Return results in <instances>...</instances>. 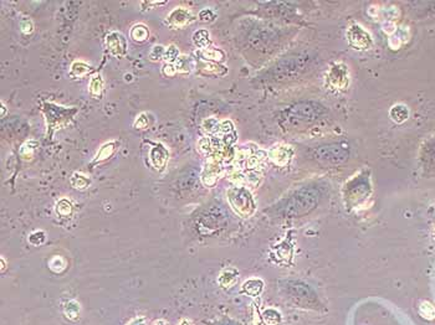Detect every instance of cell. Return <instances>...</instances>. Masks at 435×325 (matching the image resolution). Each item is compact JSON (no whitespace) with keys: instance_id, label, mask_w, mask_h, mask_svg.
Wrapping results in <instances>:
<instances>
[{"instance_id":"obj_1","label":"cell","mask_w":435,"mask_h":325,"mask_svg":"<svg viewBox=\"0 0 435 325\" xmlns=\"http://www.w3.org/2000/svg\"><path fill=\"white\" fill-rule=\"evenodd\" d=\"M227 197L229 205L240 217L249 219L255 214L256 201L247 186L234 185L228 189Z\"/></svg>"},{"instance_id":"obj_2","label":"cell","mask_w":435,"mask_h":325,"mask_svg":"<svg viewBox=\"0 0 435 325\" xmlns=\"http://www.w3.org/2000/svg\"><path fill=\"white\" fill-rule=\"evenodd\" d=\"M42 112H44L45 118H46L47 128H49V137H51L52 133L59 129L64 128L73 120L76 114H77L78 109L75 107H66L58 106L55 103H50V102H45L42 104Z\"/></svg>"},{"instance_id":"obj_3","label":"cell","mask_w":435,"mask_h":325,"mask_svg":"<svg viewBox=\"0 0 435 325\" xmlns=\"http://www.w3.org/2000/svg\"><path fill=\"white\" fill-rule=\"evenodd\" d=\"M313 157L321 162L341 164L346 162L349 157V145L346 143H336L330 145H322L315 149Z\"/></svg>"},{"instance_id":"obj_4","label":"cell","mask_w":435,"mask_h":325,"mask_svg":"<svg viewBox=\"0 0 435 325\" xmlns=\"http://www.w3.org/2000/svg\"><path fill=\"white\" fill-rule=\"evenodd\" d=\"M292 111L293 117L297 118L300 122H306V124H311L321 120L327 113L323 106L315 103V102H305V103L297 104Z\"/></svg>"},{"instance_id":"obj_5","label":"cell","mask_w":435,"mask_h":325,"mask_svg":"<svg viewBox=\"0 0 435 325\" xmlns=\"http://www.w3.org/2000/svg\"><path fill=\"white\" fill-rule=\"evenodd\" d=\"M194 20H196V16L192 14L191 10L182 7H178L174 8V9L168 14V16H167L166 19V24L168 25L171 29H182V27L191 25Z\"/></svg>"},{"instance_id":"obj_6","label":"cell","mask_w":435,"mask_h":325,"mask_svg":"<svg viewBox=\"0 0 435 325\" xmlns=\"http://www.w3.org/2000/svg\"><path fill=\"white\" fill-rule=\"evenodd\" d=\"M347 36L351 46L356 50H367L373 44L371 35L361 25H352L347 31Z\"/></svg>"},{"instance_id":"obj_7","label":"cell","mask_w":435,"mask_h":325,"mask_svg":"<svg viewBox=\"0 0 435 325\" xmlns=\"http://www.w3.org/2000/svg\"><path fill=\"white\" fill-rule=\"evenodd\" d=\"M222 163L218 162L215 159H211V158H208V162L204 165L202 175H200L202 184L204 186H207V188H213L218 183L219 178L222 176Z\"/></svg>"},{"instance_id":"obj_8","label":"cell","mask_w":435,"mask_h":325,"mask_svg":"<svg viewBox=\"0 0 435 325\" xmlns=\"http://www.w3.org/2000/svg\"><path fill=\"white\" fill-rule=\"evenodd\" d=\"M106 47L111 55L115 57H124L127 53V41L124 36L117 31H112V33L106 35Z\"/></svg>"},{"instance_id":"obj_9","label":"cell","mask_w":435,"mask_h":325,"mask_svg":"<svg viewBox=\"0 0 435 325\" xmlns=\"http://www.w3.org/2000/svg\"><path fill=\"white\" fill-rule=\"evenodd\" d=\"M148 159L155 170L162 171L166 168L167 163H168L169 153L163 144L155 143L151 148V151H149Z\"/></svg>"},{"instance_id":"obj_10","label":"cell","mask_w":435,"mask_h":325,"mask_svg":"<svg viewBox=\"0 0 435 325\" xmlns=\"http://www.w3.org/2000/svg\"><path fill=\"white\" fill-rule=\"evenodd\" d=\"M348 81V71L343 64H336L332 66L329 75V82L333 88H344Z\"/></svg>"},{"instance_id":"obj_11","label":"cell","mask_w":435,"mask_h":325,"mask_svg":"<svg viewBox=\"0 0 435 325\" xmlns=\"http://www.w3.org/2000/svg\"><path fill=\"white\" fill-rule=\"evenodd\" d=\"M293 152L289 145H276L271 148L269 152V158L271 162L279 166H286L292 158Z\"/></svg>"},{"instance_id":"obj_12","label":"cell","mask_w":435,"mask_h":325,"mask_svg":"<svg viewBox=\"0 0 435 325\" xmlns=\"http://www.w3.org/2000/svg\"><path fill=\"white\" fill-rule=\"evenodd\" d=\"M239 278V271L234 267H227L220 272L218 277V284L222 288H231L235 285Z\"/></svg>"},{"instance_id":"obj_13","label":"cell","mask_w":435,"mask_h":325,"mask_svg":"<svg viewBox=\"0 0 435 325\" xmlns=\"http://www.w3.org/2000/svg\"><path fill=\"white\" fill-rule=\"evenodd\" d=\"M264 287L265 283L261 278H250L242 283L241 290L249 297H259L264 290Z\"/></svg>"},{"instance_id":"obj_14","label":"cell","mask_w":435,"mask_h":325,"mask_svg":"<svg viewBox=\"0 0 435 325\" xmlns=\"http://www.w3.org/2000/svg\"><path fill=\"white\" fill-rule=\"evenodd\" d=\"M118 145H120V143L118 142H108L103 144V145L98 149L97 154L95 155V158H93L92 164L102 163L104 160L110 159V158H111L116 153V151L118 149Z\"/></svg>"},{"instance_id":"obj_15","label":"cell","mask_w":435,"mask_h":325,"mask_svg":"<svg viewBox=\"0 0 435 325\" xmlns=\"http://www.w3.org/2000/svg\"><path fill=\"white\" fill-rule=\"evenodd\" d=\"M199 55L202 57L203 61H209V62H223L225 60V52L220 49H215V47H208L205 50H200Z\"/></svg>"},{"instance_id":"obj_16","label":"cell","mask_w":435,"mask_h":325,"mask_svg":"<svg viewBox=\"0 0 435 325\" xmlns=\"http://www.w3.org/2000/svg\"><path fill=\"white\" fill-rule=\"evenodd\" d=\"M261 319L265 325H281L282 314L275 308H267L262 312Z\"/></svg>"},{"instance_id":"obj_17","label":"cell","mask_w":435,"mask_h":325,"mask_svg":"<svg viewBox=\"0 0 435 325\" xmlns=\"http://www.w3.org/2000/svg\"><path fill=\"white\" fill-rule=\"evenodd\" d=\"M193 44L196 45L199 50H205L210 46V35H209V31L205 29H200L196 31L193 34Z\"/></svg>"},{"instance_id":"obj_18","label":"cell","mask_w":435,"mask_h":325,"mask_svg":"<svg viewBox=\"0 0 435 325\" xmlns=\"http://www.w3.org/2000/svg\"><path fill=\"white\" fill-rule=\"evenodd\" d=\"M55 213L60 219H69L73 214V205L69 199H61L56 202Z\"/></svg>"},{"instance_id":"obj_19","label":"cell","mask_w":435,"mask_h":325,"mask_svg":"<svg viewBox=\"0 0 435 325\" xmlns=\"http://www.w3.org/2000/svg\"><path fill=\"white\" fill-rule=\"evenodd\" d=\"M266 157H267L266 152L256 151L253 155L249 157V159L244 163V166L248 169V170H256V169L261 165L262 162L266 159Z\"/></svg>"},{"instance_id":"obj_20","label":"cell","mask_w":435,"mask_h":325,"mask_svg":"<svg viewBox=\"0 0 435 325\" xmlns=\"http://www.w3.org/2000/svg\"><path fill=\"white\" fill-rule=\"evenodd\" d=\"M389 114H391V118L395 123H403L408 120L409 109L404 104H395V106L392 107Z\"/></svg>"},{"instance_id":"obj_21","label":"cell","mask_w":435,"mask_h":325,"mask_svg":"<svg viewBox=\"0 0 435 325\" xmlns=\"http://www.w3.org/2000/svg\"><path fill=\"white\" fill-rule=\"evenodd\" d=\"M89 91L91 93L92 97L95 98L101 97V95H102V91H103V80H102V76H101L100 73H96V75H93L91 77V80H90V83H89Z\"/></svg>"},{"instance_id":"obj_22","label":"cell","mask_w":435,"mask_h":325,"mask_svg":"<svg viewBox=\"0 0 435 325\" xmlns=\"http://www.w3.org/2000/svg\"><path fill=\"white\" fill-rule=\"evenodd\" d=\"M129 36L135 42H143L149 38V30L146 25L137 24L129 31Z\"/></svg>"},{"instance_id":"obj_23","label":"cell","mask_w":435,"mask_h":325,"mask_svg":"<svg viewBox=\"0 0 435 325\" xmlns=\"http://www.w3.org/2000/svg\"><path fill=\"white\" fill-rule=\"evenodd\" d=\"M64 313L67 316V319L70 320H77L81 315V305L77 301H71L67 302L64 307Z\"/></svg>"},{"instance_id":"obj_24","label":"cell","mask_w":435,"mask_h":325,"mask_svg":"<svg viewBox=\"0 0 435 325\" xmlns=\"http://www.w3.org/2000/svg\"><path fill=\"white\" fill-rule=\"evenodd\" d=\"M91 66H89L87 64H85L83 61H75L71 65V69H70V76L75 78H81L84 76H86L87 73L91 72Z\"/></svg>"},{"instance_id":"obj_25","label":"cell","mask_w":435,"mask_h":325,"mask_svg":"<svg viewBox=\"0 0 435 325\" xmlns=\"http://www.w3.org/2000/svg\"><path fill=\"white\" fill-rule=\"evenodd\" d=\"M71 185L76 190H86L91 185V179L81 173H75L71 176Z\"/></svg>"},{"instance_id":"obj_26","label":"cell","mask_w":435,"mask_h":325,"mask_svg":"<svg viewBox=\"0 0 435 325\" xmlns=\"http://www.w3.org/2000/svg\"><path fill=\"white\" fill-rule=\"evenodd\" d=\"M200 70L205 73H214L218 76H224L228 72V70L224 66H220L219 64L215 62H209V61H202L200 62Z\"/></svg>"},{"instance_id":"obj_27","label":"cell","mask_w":435,"mask_h":325,"mask_svg":"<svg viewBox=\"0 0 435 325\" xmlns=\"http://www.w3.org/2000/svg\"><path fill=\"white\" fill-rule=\"evenodd\" d=\"M174 67H176L177 72L189 73L194 69V61L189 56L180 55L179 58L176 61V64H174Z\"/></svg>"},{"instance_id":"obj_28","label":"cell","mask_w":435,"mask_h":325,"mask_svg":"<svg viewBox=\"0 0 435 325\" xmlns=\"http://www.w3.org/2000/svg\"><path fill=\"white\" fill-rule=\"evenodd\" d=\"M198 151L202 153V154L210 157V155L214 153V151H215V148H214L213 139H211V138H209V137L200 138V139L198 140Z\"/></svg>"},{"instance_id":"obj_29","label":"cell","mask_w":435,"mask_h":325,"mask_svg":"<svg viewBox=\"0 0 435 325\" xmlns=\"http://www.w3.org/2000/svg\"><path fill=\"white\" fill-rule=\"evenodd\" d=\"M219 124L220 121H218L216 118H207V120L202 123V128L208 135L214 137V135L218 134V131H219Z\"/></svg>"},{"instance_id":"obj_30","label":"cell","mask_w":435,"mask_h":325,"mask_svg":"<svg viewBox=\"0 0 435 325\" xmlns=\"http://www.w3.org/2000/svg\"><path fill=\"white\" fill-rule=\"evenodd\" d=\"M67 262L65 261L64 257L61 256H53L49 261V268L53 273H61L66 270Z\"/></svg>"},{"instance_id":"obj_31","label":"cell","mask_w":435,"mask_h":325,"mask_svg":"<svg viewBox=\"0 0 435 325\" xmlns=\"http://www.w3.org/2000/svg\"><path fill=\"white\" fill-rule=\"evenodd\" d=\"M419 314L426 320H434L435 319V307L430 302H422L419 305Z\"/></svg>"},{"instance_id":"obj_32","label":"cell","mask_w":435,"mask_h":325,"mask_svg":"<svg viewBox=\"0 0 435 325\" xmlns=\"http://www.w3.org/2000/svg\"><path fill=\"white\" fill-rule=\"evenodd\" d=\"M39 146V144L35 140H29V142L24 143L20 148V155L21 158H24L25 160H30L33 158L34 152L36 151V148Z\"/></svg>"},{"instance_id":"obj_33","label":"cell","mask_w":435,"mask_h":325,"mask_svg":"<svg viewBox=\"0 0 435 325\" xmlns=\"http://www.w3.org/2000/svg\"><path fill=\"white\" fill-rule=\"evenodd\" d=\"M179 56H180L179 49H178L176 45H169V46L166 49L165 58H163V60H165V64L174 65L178 58H179Z\"/></svg>"},{"instance_id":"obj_34","label":"cell","mask_w":435,"mask_h":325,"mask_svg":"<svg viewBox=\"0 0 435 325\" xmlns=\"http://www.w3.org/2000/svg\"><path fill=\"white\" fill-rule=\"evenodd\" d=\"M166 49L167 47L163 46V45H154V46L152 47L151 52H149V60L153 62L163 60V58H165Z\"/></svg>"},{"instance_id":"obj_35","label":"cell","mask_w":435,"mask_h":325,"mask_svg":"<svg viewBox=\"0 0 435 325\" xmlns=\"http://www.w3.org/2000/svg\"><path fill=\"white\" fill-rule=\"evenodd\" d=\"M235 132V129H234V124L231 121L225 120V121H220L219 124V131H218L216 135H225V134H231V133Z\"/></svg>"},{"instance_id":"obj_36","label":"cell","mask_w":435,"mask_h":325,"mask_svg":"<svg viewBox=\"0 0 435 325\" xmlns=\"http://www.w3.org/2000/svg\"><path fill=\"white\" fill-rule=\"evenodd\" d=\"M133 126H134V128H137V129H147L148 128V126H149L148 114H147V113H141V114L137 117V120H135Z\"/></svg>"},{"instance_id":"obj_37","label":"cell","mask_w":435,"mask_h":325,"mask_svg":"<svg viewBox=\"0 0 435 325\" xmlns=\"http://www.w3.org/2000/svg\"><path fill=\"white\" fill-rule=\"evenodd\" d=\"M29 241L31 245H40L45 241V233L42 231H36V232L31 233L29 236Z\"/></svg>"},{"instance_id":"obj_38","label":"cell","mask_w":435,"mask_h":325,"mask_svg":"<svg viewBox=\"0 0 435 325\" xmlns=\"http://www.w3.org/2000/svg\"><path fill=\"white\" fill-rule=\"evenodd\" d=\"M20 29H21L22 33L26 34V35H29V34L33 33V30H34L33 21H31L29 18H22L20 20Z\"/></svg>"},{"instance_id":"obj_39","label":"cell","mask_w":435,"mask_h":325,"mask_svg":"<svg viewBox=\"0 0 435 325\" xmlns=\"http://www.w3.org/2000/svg\"><path fill=\"white\" fill-rule=\"evenodd\" d=\"M214 18H215V14L213 13L210 9H203L199 13V19L202 21L204 22H209V21H213Z\"/></svg>"},{"instance_id":"obj_40","label":"cell","mask_w":435,"mask_h":325,"mask_svg":"<svg viewBox=\"0 0 435 325\" xmlns=\"http://www.w3.org/2000/svg\"><path fill=\"white\" fill-rule=\"evenodd\" d=\"M162 73L166 76V77H173V76L177 73V70L176 67H174V65L165 64L162 66Z\"/></svg>"},{"instance_id":"obj_41","label":"cell","mask_w":435,"mask_h":325,"mask_svg":"<svg viewBox=\"0 0 435 325\" xmlns=\"http://www.w3.org/2000/svg\"><path fill=\"white\" fill-rule=\"evenodd\" d=\"M126 325H147V318L143 315L134 316V318L131 319Z\"/></svg>"},{"instance_id":"obj_42","label":"cell","mask_w":435,"mask_h":325,"mask_svg":"<svg viewBox=\"0 0 435 325\" xmlns=\"http://www.w3.org/2000/svg\"><path fill=\"white\" fill-rule=\"evenodd\" d=\"M383 30L386 31L387 34H389V35H392V34H394L395 31H397V27H395V25L392 21H386L383 24Z\"/></svg>"},{"instance_id":"obj_43","label":"cell","mask_w":435,"mask_h":325,"mask_svg":"<svg viewBox=\"0 0 435 325\" xmlns=\"http://www.w3.org/2000/svg\"><path fill=\"white\" fill-rule=\"evenodd\" d=\"M167 2H143L141 3V5H146V7H155V5H165Z\"/></svg>"},{"instance_id":"obj_44","label":"cell","mask_w":435,"mask_h":325,"mask_svg":"<svg viewBox=\"0 0 435 325\" xmlns=\"http://www.w3.org/2000/svg\"><path fill=\"white\" fill-rule=\"evenodd\" d=\"M152 325H169L168 321L165 320V319H158V320H155Z\"/></svg>"},{"instance_id":"obj_45","label":"cell","mask_w":435,"mask_h":325,"mask_svg":"<svg viewBox=\"0 0 435 325\" xmlns=\"http://www.w3.org/2000/svg\"><path fill=\"white\" fill-rule=\"evenodd\" d=\"M178 325H193L189 320H186V319H183V320H180V323Z\"/></svg>"},{"instance_id":"obj_46","label":"cell","mask_w":435,"mask_h":325,"mask_svg":"<svg viewBox=\"0 0 435 325\" xmlns=\"http://www.w3.org/2000/svg\"><path fill=\"white\" fill-rule=\"evenodd\" d=\"M5 111H7V108H5L4 103H3V102H2V114H0V115H2V117H4V115H5Z\"/></svg>"},{"instance_id":"obj_47","label":"cell","mask_w":435,"mask_h":325,"mask_svg":"<svg viewBox=\"0 0 435 325\" xmlns=\"http://www.w3.org/2000/svg\"><path fill=\"white\" fill-rule=\"evenodd\" d=\"M4 270H5V262H4V258L2 257V271H4Z\"/></svg>"},{"instance_id":"obj_48","label":"cell","mask_w":435,"mask_h":325,"mask_svg":"<svg viewBox=\"0 0 435 325\" xmlns=\"http://www.w3.org/2000/svg\"><path fill=\"white\" fill-rule=\"evenodd\" d=\"M434 239H435V230H434Z\"/></svg>"}]
</instances>
